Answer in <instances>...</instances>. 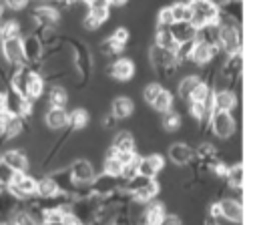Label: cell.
Masks as SVG:
<instances>
[{
  "instance_id": "cell-12",
  "label": "cell",
  "mask_w": 257,
  "mask_h": 225,
  "mask_svg": "<svg viewBox=\"0 0 257 225\" xmlns=\"http://www.w3.org/2000/svg\"><path fill=\"white\" fill-rule=\"evenodd\" d=\"M219 203V215L225 217L231 223H239L243 219V207L237 199H221Z\"/></svg>"
},
{
  "instance_id": "cell-40",
  "label": "cell",
  "mask_w": 257,
  "mask_h": 225,
  "mask_svg": "<svg viewBox=\"0 0 257 225\" xmlns=\"http://www.w3.org/2000/svg\"><path fill=\"white\" fill-rule=\"evenodd\" d=\"M157 20H159V26H171V24L175 22V20H173V12H171V6L161 8Z\"/></svg>"
},
{
  "instance_id": "cell-29",
  "label": "cell",
  "mask_w": 257,
  "mask_h": 225,
  "mask_svg": "<svg viewBox=\"0 0 257 225\" xmlns=\"http://www.w3.org/2000/svg\"><path fill=\"white\" fill-rule=\"evenodd\" d=\"M108 8H110V4H108V0H92L90 4H88V14L92 16V18H96L100 24L108 18Z\"/></svg>"
},
{
  "instance_id": "cell-33",
  "label": "cell",
  "mask_w": 257,
  "mask_h": 225,
  "mask_svg": "<svg viewBox=\"0 0 257 225\" xmlns=\"http://www.w3.org/2000/svg\"><path fill=\"white\" fill-rule=\"evenodd\" d=\"M120 169H122V165H120L118 159L114 157V151L108 149V153H106V157H104V173L110 175V177H120Z\"/></svg>"
},
{
  "instance_id": "cell-13",
  "label": "cell",
  "mask_w": 257,
  "mask_h": 225,
  "mask_svg": "<svg viewBox=\"0 0 257 225\" xmlns=\"http://www.w3.org/2000/svg\"><path fill=\"white\" fill-rule=\"evenodd\" d=\"M193 155H195V151H193L187 143H173V145L169 147V159H171L175 165H179V167L189 165V163L193 161Z\"/></svg>"
},
{
  "instance_id": "cell-42",
  "label": "cell",
  "mask_w": 257,
  "mask_h": 225,
  "mask_svg": "<svg viewBox=\"0 0 257 225\" xmlns=\"http://www.w3.org/2000/svg\"><path fill=\"white\" fill-rule=\"evenodd\" d=\"M12 175H14V171H10V169L0 161V185H2V187H6V185L10 183Z\"/></svg>"
},
{
  "instance_id": "cell-38",
  "label": "cell",
  "mask_w": 257,
  "mask_h": 225,
  "mask_svg": "<svg viewBox=\"0 0 257 225\" xmlns=\"http://www.w3.org/2000/svg\"><path fill=\"white\" fill-rule=\"evenodd\" d=\"M12 225H38V221H36V217H34L32 213H28V211H16Z\"/></svg>"
},
{
  "instance_id": "cell-19",
  "label": "cell",
  "mask_w": 257,
  "mask_h": 225,
  "mask_svg": "<svg viewBox=\"0 0 257 225\" xmlns=\"http://www.w3.org/2000/svg\"><path fill=\"white\" fill-rule=\"evenodd\" d=\"M133 113H135V102H133L128 96H116V98L112 100V104H110V115H112L116 121L126 119V117H131Z\"/></svg>"
},
{
  "instance_id": "cell-10",
  "label": "cell",
  "mask_w": 257,
  "mask_h": 225,
  "mask_svg": "<svg viewBox=\"0 0 257 225\" xmlns=\"http://www.w3.org/2000/svg\"><path fill=\"white\" fill-rule=\"evenodd\" d=\"M163 167H165V159H163V155H147V157H139V161H137V175L155 179V175H157Z\"/></svg>"
},
{
  "instance_id": "cell-23",
  "label": "cell",
  "mask_w": 257,
  "mask_h": 225,
  "mask_svg": "<svg viewBox=\"0 0 257 225\" xmlns=\"http://www.w3.org/2000/svg\"><path fill=\"white\" fill-rule=\"evenodd\" d=\"M155 46H159V48H163V50H169V52H173L175 54V50H177V40L173 38V34H171V30H169V26H157V34H155Z\"/></svg>"
},
{
  "instance_id": "cell-44",
  "label": "cell",
  "mask_w": 257,
  "mask_h": 225,
  "mask_svg": "<svg viewBox=\"0 0 257 225\" xmlns=\"http://www.w3.org/2000/svg\"><path fill=\"white\" fill-rule=\"evenodd\" d=\"M82 24H84V28H86V30H96V28L100 26V22H98L96 18H92L90 14H86V16H84Z\"/></svg>"
},
{
  "instance_id": "cell-22",
  "label": "cell",
  "mask_w": 257,
  "mask_h": 225,
  "mask_svg": "<svg viewBox=\"0 0 257 225\" xmlns=\"http://www.w3.org/2000/svg\"><path fill=\"white\" fill-rule=\"evenodd\" d=\"M44 121H46V127L52 131L66 129L68 127V113H66V108H48Z\"/></svg>"
},
{
  "instance_id": "cell-7",
  "label": "cell",
  "mask_w": 257,
  "mask_h": 225,
  "mask_svg": "<svg viewBox=\"0 0 257 225\" xmlns=\"http://www.w3.org/2000/svg\"><path fill=\"white\" fill-rule=\"evenodd\" d=\"M209 123H211L213 133H215L219 139H229V137L235 133V119L231 117V113H225V110H213Z\"/></svg>"
},
{
  "instance_id": "cell-46",
  "label": "cell",
  "mask_w": 257,
  "mask_h": 225,
  "mask_svg": "<svg viewBox=\"0 0 257 225\" xmlns=\"http://www.w3.org/2000/svg\"><path fill=\"white\" fill-rule=\"evenodd\" d=\"M114 125H116V119L108 113V115H104V119H102V129H114Z\"/></svg>"
},
{
  "instance_id": "cell-26",
  "label": "cell",
  "mask_w": 257,
  "mask_h": 225,
  "mask_svg": "<svg viewBox=\"0 0 257 225\" xmlns=\"http://www.w3.org/2000/svg\"><path fill=\"white\" fill-rule=\"evenodd\" d=\"M203 82V78L201 76H197V74H193V76H185L181 82H179V96L183 98V100H189L191 98V94H193V90L199 86Z\"/></svg>"
},
{
  "instance_id": "cell-9",
  "label": "cell",
  "mask_w": 257,
  "mask_h": 225,
  "mask_svg": "<svg viewBox=\"0 0 257 225\" xmlns=\"http://www.w3.org/2000/svg\"><path fill=\"white\" fill-rule=\"evenodd\" d=\"M2 54L8 66L16 68L20 64H24V56H22V44H20V36L14 38H6L2 40Z\"/></svg>"
},
{
  "instance_id": "cell-21",
  "label": "cell",
  "mask_w": 257,
  "mask_h": 225,
  "mask_svg": "<svg viewBox=\"0 0 257 225\" xmlns=\"http://www.w3.org/2000/svg\"><path fill=\"white\" fill-rule=\"evenodd\" d=\"M159 191H161L159 183H157L155 179H151L147 185H143L141 189H137L135 193H131V199H133L135 203H151V201L157 197Z\"/></svg>"
},
{
  "instance_id": "cell-8",
  "label": "cell",
  "mask_w": 257,
  "mask_h": 225,
  "mask_svg": "<svg viewBox=\"0 0 257 225\" xmlns=\"http://www.w3.org/2000/svg\"><path fill=\"white\" fill-rule=\"evenodd\" d=\"M120 185H118V177H110L106 173L102 175H94L92 183L88 185V193L94 195V197H106L114 191H118Z\"/></svg>"
},
{
  "instance_id": "cell-31",
  "label": "cell",
  "mask_w": 257,
  "mask_h": 225,
  "mask_svg": "<svg viewBox=\"0 0 257 225\" xmlns=\"http://www.w3.org/2000/svg\"><path fill=\"white\" fill-rule=\"evenodd\" d=\"M225 179H227V183L233 187V189H241V185H243V165L241 163H235V165H231V167H227V175H225Z\"/></svg>"
},
{
  "instance_id": "cell-6",
  "label": "cell",
  "mask_w": 257,
  "mask_h": 225,
  "mask_svg": "<svg viewBox=\"0 0 257 225\" xmlns=\"http://www.w3.org/2000/svg\"><path fill=\"white\" fill-rule=\"evenodd\" d=\"M20 44H22V56H24V62L36 70V66L40 64L42 60V54H44V46H42V40L36 36V34H28L24 38H20ZM38 72V70H36Z\"/></svg>"
},
{
  "instance_id": "cell-27",
  "label": "cell",
  "mask_w": 257,
  "mask_h": 225,
  "mask_svg": "<svg viewBox=\"0 0 257 225\" xmlns=\"http://www.w3.org/2000/svg\"><path fill=\"white\" fill-rule=\"evenodd\" d=\"M42 92H44V80L38 72H32V76L28 78V86H26V98L36 100L42 96Z\"/></svg>"
},
{
  "instance_id": "cell-43",
  "label": "cell",
  "mask_w": 257,
  "mask_h": 225,
  "mask_svg": "<svg viewBox=\"0 0 257 225\" xmlns=\"http://www.w3.org/2000/svg\"><path fill=\"white\" fill-rule=\"evenodd\" d=\"M30 0H4V6H8L10 10H22L28 6Z\"/></svg>"
},
{
  "instance_id": "cell-48",
  "label": "cell",
  "mask_w": 257,
  "mask_h": 225,
  "mask_svg": "<svg viewBox=\"0 0 257 225\" xmlns=\"http://www.w3.org/2000/svg\"><path fill=\"white\" fill-rule=\"evenodd\" d=\"M0 113H4V92H0Z\"/></svg>"
},
{
  "instance_id": "cell-37",
  "label": "cell",
  "mask_w": 257,
  "mask_h": 225,
  "mask_svg": "<svg viewBox=\"0 0 257 225\" xmlns=\"http://www.w3.org/2000/svg\"><path fill=\"white\" fill-rule=\"evenodd\" d=\"M100 52H102L104 56H116V54L122 52V46L116 44L112 38H106V40L100 42Z\"/></svg>"
},
{
  "instance_id": "cell-15",
  "label": "cell",
  "mask_w": 257,
  "mask_h": 225,
  "mask_svg": "<svg viewBox=\"0 0 257 225\" xmlns=\"http://www.w3.org/2000/svg\"><path fill=\"white\" fill-rule=\"evenodd\" d=\"M0 161H2L10 171H14V173H26V169H28V159H26V155H24L22 151L10 149V151H6V153L2 155Z\"/></svg>"
},
{
  "instance_id": "cell-32",
  "label": "cell",
  "mask_w": 257,
  "mask_h": 225,
  "mask_svg": "<svg viewBox=\"0 0 257 225\" xmlns=\"http://www.w3.org/2000/svg\"><path fill=\"white\" fill-rule=\"evenodd\" d=\"M86 125H88V113L84 108H74L72 113H68V127L72 131L84 129Z\"/></svg>"
},
{
  "instance_id": "cell-14",
  "label": "cell",
  "mask_w": 257,
  "mask_h": 225,
  "mask_svg": "<svg viewBox=\"0 0 257 225\" xmlns=\"http://www.w3.org/2000/svg\"><path fill=\"white\" fill-rule=\"evenodd\" d=\"M108 74H110L114 80H118V82L131 80L133 74H135V64H133V60H128V58H118V60H114L112 66L108 68Z\"/></svg>"
},
{
  "instance_id": "cell-39",
  "label": "cell",
  "mask_w": 257,
  "mask_h": 225,
  "mask_svg": "<svg viewBox=\"0 0 257 225\" xmlns=\"http://www.w3.org/2000/svg\"><path fill=\"white\" fill-rule=\"evenodd\" d=\"M161 88H163V86H161L159 82H151V84H147V86H145V90H143V98L151 104V102L157 98V94L161 92Z\"/></svg>"
},
{
  "instance_id": "cell-50",
  "label": "cell",
  "mask_w": 257,
  "mask_h": 225,
  "mask_svg": "<svg viewBox=\"0 0 257 225\" xmlns=\"http://www.w3.org/2000/svg\"><path fill=\"white\" fill-rule=\"evenodd\" d=\"M82 2H84V4H86V6H88V4H90V2H92V0H82Z\"/></svg>"
},
{
  "instance_id": "cell-11",
  "label": "cell",
  "mask_w": 257,
  "mask_h": 225,
  "mask_svg": "<svg viewBox=\"0 0 257 225\" xmlns=\"http://www.w3.org/2000/svg\"><path fill=\"white\" fill-rule=\"evenodd\" d=\"M30 16L38 30H50L58 22V12L52 6H36Z\"/></svg>"
},
{
  "instance_id": "cell-47",
  "label": "cell",
  "mask_w": 257,
  "mask_h": 225,
  "mask_svg": "<svg viewBox=\"0 0 257 225\" xmlns=\"http://www.w3.org/2000/svg\"><path fill=\"white\" fill-rule=\"evenodd\" d=\"M128 0H108V4H114V6H122V4H126Z\"/></svg>"
},
{
  "instance_id": "cell-51",
  "label": "cell",
  "mask_w": 257,
  "mask_h": 225,
  "mask_svg": "<svg viewBox=\"0 0 257 225\" xmlns=\"http://www.w3.org/2000/svg\"><path fill=\"white\" fill-rule=\"evenodd\" d=\"M2 189H4V187H2V185H0V195H2Z\"/></svg>"
},
{
  "instance_id": "cell-28",
  "label": "cell",
  "mask_w": 257,
  "mask_h": 225,
  "mask_svg": "<svg viewBox=\"0 0 257 225\" xmlns=\"http://www.w3.org/2000/svg\"><path fill=\"white\" fill-rule=\"evenodd\" d=\"M56 193H60V189H58V185L54 183V179L50 175L36 181V197H52Z\"/></svg>"
},
{
  "instance_id": "cell-45",
  "label": "cell",
  "mask_w": 257,
  "mask_h": 225,
  "mask_svg": "<svg viewBox=\"0 0 257 225\" xmlns=\"http://www.w3.org/2000/svg\"><path fill=\"white\" fill-rule=\"evenodd\" d=\"M159 225H181V219L177 215H165Z\"/></svg>"
},
{
  "instance_id": "cell-17",
  "label": "cell",
  "mask_w": 257,
  "mask_h": 225,
  "mask_svg": "<svg viewBox=\"0 0 257 225\" xmlns=\"http://www.w3.org/2000/svg\"><path fill=\"white\" fill-rule=\"evenodd\" d=\"M237 104V96L233 90H213V110L231 113Z\"/></svg>"
},
{
  "instance_id": "cell-25",
  "label": "cell",
  "mask_w": 257,
  "mask_h": 225,
  "mask_svg": "<svg viewBox=\"0 0 257 225\" xmlns=\"http://www.w3.org/2000/svg\"><path fill=\"white\" fill-rule=\"evenodd\" d=\"M68 102V92L64 90V86H50L48 88V106L50 108H64Z\"/></svg>"
},
{
  "instance_id": "cell-52",
  "label": "cell",
  "mask_w": 257,
  "mask_h": 225,
  "mask_svg": "<svg viewBox=\"0 0 257 225\" xmlns=\"http://www.w3.org/2000/svg\"><path fill=\"white\" fill-rule=\"evenodd\" d=\"M213 225H215V223H213Z\"/></svg>"
},
{
  "instance_id": "cell-20",
  "label": "cell",
  "mask_w": 257,
  "mask_h": 225,
  "mask_svg": "<svg viewBox=\"0 0 257 225\" xmlns=\"http://www.w3.org/2000/svg\"><path fill=\"white\" fill-rule=\"evenodd\" d=\"M110 149H112L114 153H131V151H135V137H133V133H128V131H118V133L112 137Z\"/></svg>"
},
{
  "instance_id": "cell-34",
  "label": "cell",
  "mask_w": 257,
  "mask_h": 225,
  "mask_svg": "<svg viewBox=\"0 0 257 225\" xmlns=\"http://www.w3.org/2000/svg\"><path fill=\"white\" fill-rule=\"evenodd\" d=\"M171 12H173V20L175 22H191V8H189V4L177 2V4L171 6Z\"/></svg>"
},
{
  "instance_id": "cell-36",
  "label": "cell",
  "mask_w": 257,
  "mask_h": 225,
  "mask_svg": "<svg viewBox=\"0 0 257 225\" xmlns=\"http://www.w3.org/2000/svg\"><path fill=\"white\" fill-rule=\"evenodd\" d=\"M181 127V117L175 110H167L163 115V129L165 131H177Z\"/></svg>"
},
{
  "instance_id": "cell-49",
  "label": "cell",
  "mask_w": 257,
  "mask_h": 225,
  "mask_svg": "<svg viewBox=\"0 0 257 225\" xmlns=\"http://www.w3.org/2000/svg\"><path fill=\"white\" fill-rule=\"evenodd\" d=\"M58 2H60V4H70L72 0H58Z\"/></svg>"
},
{
  "instance_id": "cell-4",
  "label": "cell",
  "mask_w": 257,
  "mask_h": 225,
  "mask_svg": "<svg viewBox=\"0 0 257 225\" xmlns=\"http://www.w3.org/2000/svg\"><path fill=\"white\" fill-rule=\"evenodd\" d=\"M72 48H74V68H76V80L80 86H84L90 78L92 72V56L90 50L84 42L80 40H72Z\"/></svg>"
},
{
  "instance_id": "cell-35",
  "label": "cell",
  "mask_w": 257,
  "mask_h": 225,
  "mask_svg": "<svg viewBox=\"0 0 257 225\" xmlns=\"http://www.w3.org/2000/svg\"><path fill=\"white\" fill-rule=\"evenodd\" d=\"M14 36H20V26H18V22L8 20V22L0 24V38H2V40L14 38Z\"/></svg>"
},
{
  "instance_id": "cell-1",
  "label": "cell",
  "mask_w": 257,
  "mask_h": 225,
  "mask_svg": "<svg viewBox=\"0 0 257 225\" xmlns=\"http://www.w3.org/2000/svg\"><path fill=\"white\" fill-rule=\"evenodd\" d=\"M217 26H219V40H217L219 50H223L227 56L235 54V52H241V28H239V22H235L233 18H229L225 14H219Z\"/></svg>"
},
{
  "instance_id": "cell-30",
  "label": "cell",
  "mask_w": 257,
  "mask_h": 225,
  "mask_svg": "<svg viewBox=\"0 0 257 225\" xmlns=\"http://www.w3.org/2000/svg\"><path fill=\"white\" fill-rule=\"evenodd\" d=\"M151 106L157 110V113H167V110H171L173 108V94L167 90V88H161V92L157 94V98L151 102Z\"/></svg>"
},
{
  "instance_id": "cell-41",
  "label": "cell",
  "mask_w": 257,
  "mask_h": 225,
  "mask_svg": "<svg viewBox=\"0 0 257 225\" xmlns=\"http://www.w3.org/2000/svg\"><path fill=\"white\" fill-rule=\"evenodd\" d=\"M116 44H120V46H124L126 42H128V38H131V32L126 30V28H122V26H118L114 32H112V36H110Z\"/></svg>"
},
{
  "instance_id": "cell-3",
  "label": "cell",
  "mask_w": 257,
  "mask_h": 225,
  "mask_svg": "<svg viewBox=\"0 0 257 225\" xmlns=\"http://www.w3.org/2000/svg\"><path fill=\"white\" fill-rule=\"evenodd\" d=\"M149 60H151V66L153 70L159 74V76H165V78H171L175 72H177V60H175V54L169 52V50H163L159 46H151L149 50Z\"/></svg>"
},
{
  "instance_id": "cell-24",
  "label": "cell",
  "mask_w": 257,
  "mask_h": 225,
  "mask_svg": "<svg viewBox=\"0 0 257 225\" xmlns=\"http://www.w3.org/2000/svg\"><path fill=\"white\" fill-rule=\"evenodd\" d=\"M165 215L167 213H165V205L163 203H151L145 209L143 217H141V225H159Z\"/></svg>"
},
{
  "instance_id": "cell-2",
  "label": "cell",
  "mask_w": 257,
  "mask_h": 225,
  "mask_svg": "<svg viewBox=\"0 0 257 225\" xmlns=\"http://www.w3.org/2000/svg\"><path fill=\"white\" fill-rule=\"evenodd\" d=\"M191 8V24L195 28H201L205 24H217L221 8L211 4L209 0H189L187 2Z\"/></svg>"
},
{
  "instance_id": "cell-5",
  "label": "cell",
  "mask_w": 257,
  "mask_h": 225,
  "mask_svg": "<svg viewBox=\"0 0 257 225\" xmlns=\"http://www.w3.org/2000/svg\"><path fill=\"white\" fill-rule=\"evenodd\" d=\"M6 189L16 199H30L36 195V179H32L26 173H14L10 183L6 185Z\"/></svg>"
},
{
  "instance_id": "cell-18",
  "label": "cell",
  "mask_w": 257,
  "mask_h": 225,
  "mask_svg": "<svg viewBox=\"0 0 257 225\" xmlns=\"http://www.w3.org/2000/svg\"><path fill=\"white\" fill-rule=\"evenodd\" d=\"M173 38L177 40V44L181 42H187V40H195V34H197V28L191 24V22H173L169 26Z\"/></svg>"
},
{
  "instance_id": "cell-16",
  "label": "cell",
  "mask_w": 257,
  "mask_h": 225,
  "mask_svg": "<svg viewBox=\"0 0 257 225\" xmlns=\"http://www.w3.org/2000/svg\"><path fill=\"white\" fill-rule=\"evenodd\" d=\"M217 52H219V48H217V46H211V44H205V42L195 40V48H193L191 60H193L195 64L203 66V64H207V62H211V60L215 58V54H217Z\"/></svg>"
}]
</instances>
